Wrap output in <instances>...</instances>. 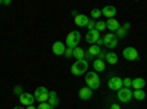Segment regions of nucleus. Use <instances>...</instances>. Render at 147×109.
Returning <instances> with one entry per match:
<instances>
[{
	"mask_svg": "<svg viewBox=\"0 0 147 109\" xmlns=\"http://www.w3.org/2000/svg\"><path fill=\"white\" fill-rule=\"evenodd\" d=\"M93 68H94V71H97V72L105 71V69H106V64H105V60L94 59V60H93Z\"/></svg>",
	"mask_w": 147,
	"mask_h": 109,
	"instance_id": "16",
	"label": "nucleus"
},
{
	"mask_svg": "<svg viewBox=\"0 0 147 109\" xmlns=\"http://www.w3.org/2000/svg\"><path fill=\"white\" fill-rule=\"evenodd\" d=\"M116 46H118V39H116V40H113L112 43H109V44H107V46H105V47H107V49H115Z\"/></svg>",
	"mask_w": 147,
	"mask_h": 109,
	"instance_id": "29",
	"label": "nucleus"
},
{
	"mask_svg": "<svg viewBox=\"0 0 147 109\" xmlns=\"http://www.w3.org/2000/svg\"><path fill=\"white\" fill-rule=\"evenodd\" d=\"M52 50L56 56H62L65 55V50H66V46L62 43V41H55L53 43V47H52Z\"/></svg>",
	"mask_w": 147,
	"mask_h": 109,
	"instance_id": "10",
	"label": "nucleus"
},
{
	"mask_svg": "<svg viewBox=\"0 0 147 109\" xmlns=\"http://www.w3.org/2000/svg\"><path fill=\"white\" fill-rule=\"evenodd\" d=\"M119 27H121V24H119V21H116L115 18L107 19V22H106V28L109 30V32H110V31H116Z\"/></svg>",
	"mask_w": 147,
	"mask_h": 109,
	"instance_id": "15",
	"label": "nucleus"
},
{
	"mask_svg": "<svg viewBox=\"0 0 147 109\" xmlns=\"http://www.w3.org/2000/svg\"><path fill=\"white\" fill-rule=\"evenodd\" d=\"M37 109H52V106L49 105L47 102H44V103H40V105H38V108H37Z\"/></svg>",
	"mask_w": 147,
	"mask_h": 109,
	"instance_id": "30",
	"label": "nucleus"
},
{
	"mask_svg": "<svg viewBox=\"0 0 147 109\" xmlns=\"http://www.w3.org/2000/svg\"><path fill=\"white\" fill-rule=\"evenodd\" d=\"M63 56H65V58H72V56H74V49H69V47H66Z\"/></svg>",
	"mask_w": 147,
	"mask_h": 109,
	"instance_id": "28",
	"label": "nucleus"
},
{
	"mask_svg": "<svg viewBox=\"0 0 147 109\" xmlns=\"http://www.w3.org/2000/svg\"><path fill=\"white\" fill-rule=\"evenodd\" d=\"M105 56H106V52H100V53H99V56H97L96 59H100V60H103V59H105Z\"/></svg>",
	"mask_w": 147,
	"mask_h": 109,
	"instance_id": "32",
	"label": "nucleus"
},
{
	"mask_svg": "<svg viewBox=\"0 0 147 109\" xmlns=\"http://www.w3.org/2000/svg\"><path fill=\"white\" fill-rule=\"evenodd\" d=\"M144 86H146V81H144V78H134L132 80V89L134 90H143L144 89Z\"/></svg>",
	"mask_w": 147,
	"mask_h": 109,
	"instance_id": "17",
	"label": "nucleus"
},
{
	"mask_svg": "<svg viewBox=\"0 0 147 109\" xmlns=\"http://www.w3.org/2000/svg\"><path fill=\"white\" fill-rule=\"evenodd\" d=\"M122 27H124V28H125V30L128 31V30H129V27H131V24H129V22H125V24H124V25H122Z\"/></svg>",
	"mask_w": 147,
	"mask_h": 109,
	"instance_id": "34",
	"label": "nucleus"
},
{
	"mask_svg": "<svg viewBox=\"0 0 147 109\" xmlns=\"http://www.w3.org/2000/svg\"><path fill=\"white\" fill-rule=\"evenodd\" d=\"M72 16H78V12L77 10H72Z\"/></svg>",
	"mask_w": 147,
	"mask_h": 109,
	"instance_id": "37",
	"label": "nucleus"
},
{
	"mask_svg": "<svg viewBox=\"0 0 147 109\" xmlns=\"http://www.w3.org/2000/svg\"><path fill=\"white\" fill-rule=\"evenodd\" d=\"M85 83H87V87L91 89V90H96L100 87V78L97 75V72L91 71V72H87L85 74Z\"/></svg>",
	"mask_w": 147,
	"mask_h": 109,
	"instance_id": "2",
	"label": "nucleus"
},
{
	"mask_svg": "<svg viewBox=\"0 0 147 109\" xmlns=\"http://www.w3.org/2000/svg\"><path fill=\"white\" fill-rule=\"evenodd\" d=\"M96 22H97V21H94V19H90V21H88V24H87L88 31H91V30H94V28H96Z\"/></svg>",
	"mask_w": 147,
	"mask_h": 109,
	"instance_id": "27",
	"label": "nucleus"
},
{
	"mask_svg": "<svg viewBox=\"0 0 147 109\" xmlns=\"http://www.w3.org/2000/svg\"><path fill=\"white\" fill-rule=\"evenodd\" d=\"M27 109H37V108H35L34 105H31V106H27Z\"/></svg>",
	"mask_w": 147,
	"mask_h": 109,
	"instance_id": "38",
	"label": "nucleus"
},
{
	"mask_svg": "<svg viewBox=\"0 0 147 109\" xmlns=\"http://www.w3.org/2000/svg\"><path fill=\"white\" fill-rule=\"evenodd\" d=\"M13 93H15V94H18V96H21V94H22L24 91H22V89H21L19 86H16V87L13 89Z\"/></svg>",
	"mask_w": 147,
	"mask_h": 109,
	"instance_id": "31",
	"label": "nucleus"
},
{
	"mask_svg": "<svg viewBox=\"0 0 147 109\" xmlns=\"http://www.w3.org/2000/svg\"><path fill=\"white\" fill-rule=\"evenodd\" d=\"M96 44H97V46H99V47H100V46H105V43H103V39L100 37L99 40H97V43H96Z\"/></svg>",
	"mask_w": 147,
	"mask_h": 109,
	"instance_id": "33",
	"label": "nucleus"
},
{
	"mask_svg": "<svg viewBox=\"0 0 147 109\" xmlns=\"http://www.w3.org/2000/svg\"><path fill=\"white\" fill-rule=\"evenodd\" d=\"M122 56L127 60H137L138 59V52L136 47H125L124 52H122Z\"/></svg>",
	"mask_w": 147,
	"mask_h": 109,
	"instance_id": "6",
	"label": "nucleus"
},
{
	"mask_svg": "<svg viewBox=\"0 0 147 109\" xmlns=\"http://www.w3.org/2000/svg\"><path fill=\"white\" fill-rule=\"evenodd\" d=\"M122 87H125V89H131L132 87V80L131 78H124L122 80Z\"/></svg>",
	"mask_w": 147,
	"mask_h": 109,
	"instance_id": "25",
	"label": "nucleus"
},
{
	"mask_svg": "<svg viewBox=\"0 0 147 109\" xmlns=\"http://www.w3.org/2000/svg\"><path fill=\"white\" fill-rule=\"evenodd\" d=\"M94 30H97V31H103V30H106V22L105 21H97L96 22V28Z\"/></svg>",
	"mask_w": 147,
	"mask_h": 109,
	"instance_id": "24",
	"label": "nucleus"
},
{
	"mask_svg": "<svg viewBox=\"0 0 147 109\" xmlns=\"http://www.w3.org/2000/svg\"><path fill=\"white\" fill-rule=\"evenodd\" d=\"M49 93H50V91H49L46 87H37V90L32 94H34L35 100L38 103H44V102L49 100Z\"/></svg>",
	"mask_w": 147,
	"mask_h": 109,
	"instance_id": "4",
	"label": "nucleus"
},
{
	"mask_svg": "<svg viewBox=\"0 0 147 109\" xmlns=\"http://www.w3.org/2000/svg\"><path fill=\"white\" fill-rule=\"evenodd\" d=\"M105 59H106V62H107L109 65H115V64L118 62V55L113 53V52H107L106 56H105Z\"/></svg>",
	"mask_w": 147,
	"mask_h": 109,
	"instance_id": "18",
	"label": "nucleus"
},
{
	"mask_svg": "<svg viewBox=\"0 0 147 109\" xmlns=\"http://www.w3.org/2000/svg\"><path fill=\"white\" fill-rule=\"evenodd\" d=\"M19 102H21V105L22 106H31V105H34V102H35V97H34V94H31V93H25L24 91L21 96H19Z\"/></svg>",
	"mask_w": 147,
	"mask_h": 109,
	"instance_id": "7",
	"label": "nucleus"
},
{
	"mask_svg": "<svg viewBox=\"0 0 147 109\" xmlns=\"http://www.w3.org/2000/svg\"><path fill=\"white\" fill-rule=\"evenodd\" d=\"M47 103L52 106V109H55L57 105H59V97H57V93L56 91H50L49 93V100Z\"/></svg>",
	"mask_w": 147,
	"mask_h": 109,
	"instance_id": "14",
	"label": "nucleus"
},
{
	"mask_svg": "<svg viewBox=\"0 0 147 109\" xmlns=\"http://www.w3.org/2000/svg\"><path fill=\"white\" fill-rule=\"evenodd\" d=\"M3 5H6V6L10 5V0H3Z\"/></svg>",
	"mask_w": 147,
	"mask_h": 109,
	"instance_id": "36",
	"label": "nucleus"
},
{
	"mask_svg": "<svg viewBox=\"0 0 147 109\" xmlns=\"http://www.w3.org/2000/svg\"><path fill=\"white\" fill-rule=\"evenodd\" d=\"M102 15H105L107 19H112L116 15V7L115 6H105L102 9Z\"/></svg>",
	"mask_w": 147,
	"mask_h": 109,
	"instance_id": "11",
	"label": "nucleus"
},
{
	"mask_svg": "<svg viewBox=\"0 0 147 109\" xmlns=\"http://www.w3.org/2000/svg\"><path fill=\"white\" fill-rule=\"evenodd\" d=\"M74 56L77 58V60L85 59V52L81 49V47H75V49H74Z\"/></svg>",
	"mask_w": 147,
	"mask_h": 109,
	"instance_id": "20",
	"label": "nucleus"
},
{
	"mask_svg": "<svg viewBox=\"0 0 147 109\" xmlns=\"http://www.w3.org/2000/svg\"><path fill=\"white\" fill-rule=\"evenodd\" d=\"M0 5H3V0H0Z\"/></svg>",
	"mask_w": 147,
	"mask_h": 109,
	"instance_id": "40",
	"label": "nucleus"
},
{
	"mask_svg": "<svg viewBox=\"0 0 147 109\" xmlns=\"http://www.w3.org/2000/svg\"><path fill=\"white\" fill-rule=\"evenodd\" d=\"M102 52V47H99V46H97V44H93L91 47H90V49H88V55L93 58V59H96L97 56H99V53Z\"/></svg>",
	"mask_w": 147,
	"mask_h": 109,
	"instance_id": "19",
	"label": "nucleus"
},
{
	"mask_svg": "<svg viewBox=\"0 0 147 109\" xmlns=\"http://www.w3.org/2000/svg\"><path fill=\"white\" fill-rule=\"evenodd\" d=\"M116 39H125L127 37V30L124 28V27H119L118 30H116Z\"/></svg>",
	"mask_w": 147,
	"mask_h": 109,
	"instance_id": "23",
	"label": "nucleus"
},
{
	"mask_svg": "<svg viewBox=\"0 0 147 109\" xmlns=\"http://www.w3.org/2000/svg\"><path fill=\"white\" fill-rule=\"evenodd\" d=\"M118 99L124 103H128L132 99V90L131 89H125L122 87L121 90H118Z\"/></svg>",
	"mask_w": 147,
	"mask_h": 109,
	"instance_id": "5",
	"label": "nucleus"
},
{
	"mask_svg": "<svg viewBox=\"0 0 147 109\" xmlns=\"http://www.w3.org/2000/svg\"><path fill=\"white\" fill-rule=\"evenodd\" d=\"M88 21H90V18L87 15L78 14V16H75V25H78V27H87Z\"/></svg>",
	"mask_w": 147,
	"mask_h": 109,
	"instance_id": "13",
	"label": "nucleus"
},
{
	"mask_svg": "<svg viewBox=\"0 0 147 109\" xmlns=\"http://www.w3.org/2000/svg\"><path fill=\"white\" fill-rule=\"evenodd\" d=\"M87 71H88V62L85 59H81V60H75L74 62V65L71 66V72L74 75H84V74H87Z\"/></svg>",
	"mask_w": 147,
	"mask_h": 109,
	"instance_id": "1",
	"label": "nucleus"
},
{
	"mask_svg": "<svg viewBox=\"0 0 147 109\" xmlns=\"http://www.w3.org/2000/svg\"><path fill=\"white\" fill-rule=\"evenodd\" d=\"M78 96H80L81 100H88V99H91V96H93V90L88 89V87H82L78 91Z\"/></svg>",
	"mask_w": 147,
	"mask_h": 109,
	"instance_id": "12",
	"label": "nucleus"
},
{
	"mask_svg": "<svg viewBox=\"0 0 147 109\" xmlns=\"http://www.w3.org/2000/svg\"><path fill=\"white\" fill-rule=\"evenodd\" d=\"M107 87H109L110 90H115V91L121 90V89H122V80H121L119 77H112V78H109Z\"/></svg>",
	"mask_w": 147,
	"mask_h": 109,
	"instance_id": "8",
	"label": "nucleus"
},
{
	"mask_svg": "<svg viewBox=\"0 0 147 109\" xmlns=\"http://www.w3.org/2000/svg\"><path fill=\"white\" fill-rule=\"evenodd\" d=\"M90 15H91V18H93V19L96 21L97 18H99V16L102 15V9H93V10H91V14H90Z\"/></svg>",
	"mask_w": 147,
	"mask_h": 109,
	"instance_id": "26",
	"label": "nucleus"
},
{
	"mask_svg": "<svg viewBox=\"0 0 147 109\" xmlns=\"http://www.w3.org/2000/svg\"><path fill=\"white\" fill-rule=\"evenodd\" d=\"M81 40V34L78 31H71L68 35H66V47H69V49H75V47L78 46Z\"/></svg>",
	"mask_w": 147,
	"mask_h": 109,
	"instance_id": "3",
	"label": "nucleus"
},
{
	"mask_svg": "<svg viewBox=\"0 0 147 109\" xmlns=\"http://www.w3.org/2000/svg\"><path fill=\"white\" fill-rule=\"evenodd\" d=\"M99 39H100V32L97 30H91V31H88L87 34H85V40H87V43H90V44H96Z\"/></svg>",
	"mask_w": 147,
	"mask_h": 109,
	"instance_id": "9",
	"label": "nucleus"
},
{
	"mask_svg": "<svg viewBox=\"0 0 147 109\" xmlns=\"http://www.w3.org/2000/svg\"><path fill=\"white\" fill-rule=\"evenodd\" d=\"M110 109H121V106H119L118 103H113L112 106H110Z\"/></svg>",
	"mask_w": 147,
	"mask_h": 109,
	"instance_id": "35",
	"label": "nucleus"
},
{
	"mask_svg": "<svg viewBox=\"0 0 147 109\" xmlns=\"http://www.w3.org/2000/svg\"><path fill=\"white\" fill-rule=\"evenodd\" d=\"M103 43H105V46H107L109 43H112L113 40H116V35L113 34V32H109V34H106V35H103Z\"/></svg>",
	"mask_w": 147,
	"mask_h": 109,
	"instance_id": "21",
	"label": "nucleus"
},
{
	"mask_svg": "<svg viewBox=\"0 0 147 109\" xmlns=\"http://www.w3.org/2000/svg\"><path fill=\"white\" fill-rule=\"evenodd\" d=\"M13 109H25V108H24V106H15Z\"/></svg>",
	"mask_w": 147,
	"mask_h": 109,
	"instance_id": "39",
	"label": "nucleus"
},
{
	"mask_svg": "<svg viewBox=\"0 0 147 109\" xmlns=\"http://www.w3.org/2000/svg\"><path fill=\"white\" fill-rule=\"evenodd\" d=\"M132 97L137 99V100H144L146 99V93L143 90H134L132 91Z\"/></svg>",
	"mask_w": 147,
	"mask_h": 109,
	"instance_id": "22",
	"label": "nucleus"
}]
</instances>
